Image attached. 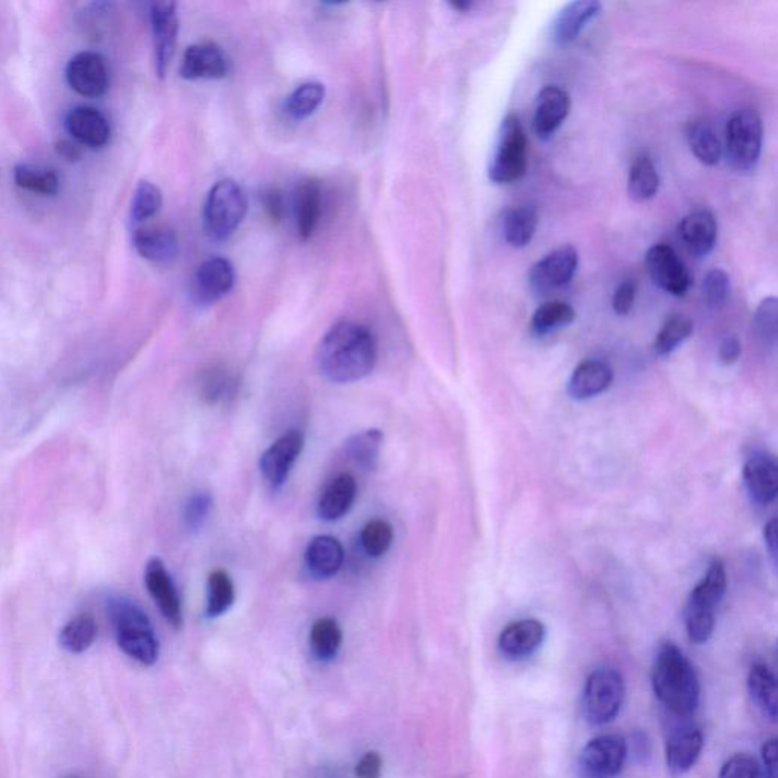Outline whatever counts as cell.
Segmentation results:
<instances>
[{"label": "cell", "instance_id": "6da1fadb", "mask_svg": "<svg viewBox=\"0 0 778 778\" xmlns=\"http://www.w3.org/2000/svg\"><path fill=\"white\" fill-rule=\"evenodd\" d=\"M315 362L319 373L330 382L361 381L376 366V338L364 325L339 321L319 341Z\"/></svg>", "mask_w": 778, "mask_h": 778}, {"label": "cell", "instance_id": "7a4b0ae2", "mask_svg": "<svg viewBox=\"0 0 778 778\" xmlns=\"http://www.w3.org/2000/svg\"><path fill=\"white\" fill-rule=\"evenodd\" d=\"M653 688L658 701L678 717L693 715L700 705L701 684L697 670L686 654L670 642L661 645L654 658Z\"/></svg>", "mask_w": 778, "mask_h": 778}, {"label": "cell", "instance_id": "3957f363", "mask_svg": "<svg viewBox=\"0 0 778 778\" xmlns=\"http://www.w3.org/2000/svg\"><path fill=\"white\" fill-rule=\"evenodd\" d=\"M107 612L121 651L143 666L157 664V636L142 606L125 596H113L107 602Z\"/></svg>", "mask_w": 778, "mask_h": 778}, {"label": "cell", "instance_id": "277c9868", "mask_svg": "<svg viewBox=\"0 0 778 778\" xmlns=\"http://www.w3.org/2000/svg\"><path fill=\"white\" fill-rule=\"evenodd\" d=\"M727 590V570L722 561L710 565L708 573L690 593L686 605V632L695 645L708 644L715 632L716 609Z\"/></svg>", "mask_w": 778, "mask_h": 778}, {"label": "cell", "instance_id": "5b68a950", "mask_svg": "<svg viewBox=\"0 0 778 778\" xmlns=\"http://www.w3.org/2000/svg\"><path fill=\"white\" fill-rule=\"evenodd\" d=\"M764 145V123L753 109H741L730 116L725 125V145L722 153L728 166L739 174L757 169Z\"/></svg>", "mask_w": 778, "mask_h": 778}, {"label": "cell", "instance_id": "8992f818", "mask_svg": "<svg viewBox=\"0 0 778 778\" xmlns=\"http://www.w3.org/2000/svg\"><path fill=\"white\" fill-rule=\"evenodd\" d=\"M528 166V138L521 118L508 113L498 128L489 177L496 185H511L524 177Z\"/></svg>", "mask_w": 778, "mask_h": 778}, {"label": "cell", "instance_id": "52a82bcc", "mask_svg": "<svg viewBox=\"0 0 778 778\" xmlns=\"http://www.w3.org/2000/svg\"><path fill=\"white\" fill-rule=\"evenodd\" d=\"M245 191L238 183L222 179L211 187L205 205V229L215 241H227L245 218Z\"/></svg>", "mask_w": 778, "mask_h": 778}, {"label": "cell", "instance_id": "ba28073f", "mask_svg": "<svg viewBox=\"0 0 778 778\" xmlns=\"http://www.w3.org/2000/svg\"><path fill=\"white\" fill-rule=\"evenodd\" d=\"M625 698V681L613 668L590 673L582 693V710L589 724L606 725L620 715Z\"/></svg>", "mask_w": 778, "mask_h": 778}, {"label": "cell", "instance_id": "9c48e42d", "mask_svg": "<svg viewBox=\"0 0 778 778\" xmlns=\"http://www.w3.org/2000/svg\"><path fill=\"white\" fill-rule=\"evenodd\" d=\"M628 759V744L620 734H604L585 745L580 756L582 778H614Z\"/></svg>", "mask_w": 778, "mask_h": 778}, {"label": "cell", "instance_id": "30bf717a", "mask_svg": "<svg viewBox=\"0 0 778 778\" xmlns=\"http://www.w3.org/2000/svg\"><path fill=\"white\" fill-rule=\"evenodd\" d=\"M578 251L572 245L561 246L546 254L541 261L530 266L528 283L530 291L537 297L554 293L572 281L578 270Z\"/></svg>", "mask_w": 778, "mask_h": 778}, {"label": "cell", "instance_id": "8fae6325", "mask_svg": "<svg viewBox=\"0 0 778 778\" xmlns=\"http://www.w3.org/2000/svg\"><path fill=\"white\" fill-rule=\"evenodd\" d=\"M645 263L649 277L665 293L676 297H684L689 293L692 274L672 246L657 243L646 253Z\"/></svg>", "mask_w": 778, "mask_h": 778}, {"label": "cell", "instance_id": "7c38bea8", "mask_svg": "<svg viewBox=\"0 0 778 778\" xmlns=\"http://www.w3.org/2000/svg\"><path fill=\"white\" fill-rule=\"evenodd\" d=\"M305 447V435L300 430H287L263 452L261 472L271 489H282L289 478L291 470Z\"/></svg>", "mask_w": 778, "mask_h": 778}, {"label": "cell", "instance_id": "4fadbf2b", "mask_svg": "<svg viewBox=\"0 0 778 778\" xmlns=\"http://www.w3.org/2000/svg\"><path fill=\"white\" fill-rule=\"evenodd\" d=\"M145 585L167 624L173 625L175 629L182 628L183 606L178 590L173 577L167 572L165 562L157 557L147 561Z\"/></svg>", "mask_w": 778, "mask_h": 778}, {"label": "cell", "instance_id": "5bb4252c", "mask_svg": "<svg viewBox=\"0 0 778 778\" xmlns=\"http://www.w3.org/2000/svg\"><path fill=\"white\" fill-rule=\"evenodd\" d=\"M66 78L72 89L86 98H99L106 95L110 86L106 59L95 52L75 55L67 64Z\"/></svg>", "mask_w": 778, "mask_h": 778}, {"label": "cell", "instance_id": "9a60e30c", "mask_svg": "<svg viewBox=\"0 0 778 778\" xmlns=\"http://www.w3.org/2000/svg\"><path fill=\"white\" fill-rule=\"evenodd\" d=\"M153 26L155 69L160 78H165L177 46L178 15L173 2H155L151 6Z\"/></svg>", "mask_w": 778, "mask_h": 778}, {"label": "cell", "instance_id": "2e32d148", "mask_svg": "<svg viewBox=\"0 0 778 778\" xmlns=\"http://www.w3.org/2000/svg\"><path fill=\"white\" fill-rule=\"evenodd\" d=\"M570 113V96L558 86H546L537 95L533 128L541 141H549Z\"/></svg>", "mask_w": 778, "mask_h": 778}, {"label": "cell", "instance_id": "e0dca14e", "mask_svg": "<svg viewBox=\"0 0 778 778\" xmlns=\"http://www.w3.org/2000/svg\"><path fill=\"white\" fill-rule=\"evenodd\" d=\"M234 270L227 259L211 257L201 263L194 278V294L202 305H213L233 289Z\"/></svg>", "mask_w": 778, "mask_h": 778}, {"label": "cell", "instance_id": "ac0fdd59", "mask_svg": "<svg viewBox=\"0 0 778 778\" xmlns=\"http://www.w3.org/2000/svg\"><path fill=\"white\" fill-rule=\"evenodd\" d=\"M744 481L749 496L759 505H769L778 493V465L776 458L766 452H756L744 467Z\"/></svg>", "mask_w": 778, "mask_h": 778}, {"label": "cell", "instance_id": "d6986e66", "mask_svg": "<svg viewBox=\"0 0 778 778\" xmlns=\"http://www.w3.org/2000/svg\"><path fill=\"white\" fill-rule=\"evenodd\" d=\"M229 74V59L213 43H198L187 47L179 75L185 79H221Z\"/></svg>", "mask_w": 778, "mask_h": 778}, {"label": "cell", "instance_id": "ffe728a7", "mask_svg": "<svg viewBox=\"0 0 778 778\" xmlns=\"http://www.w3.org/2000/svg\"><path fill=\"white\" fill-rule=\"evenodd\" d=\"M545 637L546 628L540 621H517L506 626L498 636V651L508 660H524L537 653Z\"/></svg>", "mask_w": 778, "mask_h": 778}, {"label": "cell", "instance_id": "44dd1931", "mask_svg": "<svg viewBox=\"0 0 778 778\" xmlns=\"http://www.w3.org/2000/svg\"><path fill=\"white\" fill-rule=\"evenodd\" d=\"M704 748V736L693 725H681L666 741V764L670 771L684 774L695 766Z\"/></svg>", "mask_w": 778, "mask_h": 778}, {"label": "cell", "instance_id": "7402d4cb", "mask_svg": "<svg viewBox=\"0 0 778 778\" xmlns=\"http://www.w3.org/2000/svg\"><path fill=\"white\" fill-rule=\"evenodd\" d=\"M678 234L686 249L695 257H705L715 249L717 223L715 215L708 209H698L681 219Z\"/></svg>", "mask_w": 778, "mask_h": 778}, {"label": "cell", "instance_id": "603a6c76", "mask_svg": "<svg viewBox=\"0 0 778 778\" xmlns=\"http://www.w3.org/2000/svg\"><path fill=\"white\" fill-rule=\"evenodd\" d=\"M598 0H577L561 8L552 25V39L558 46H568L580 37L585 26L601 14Z\"/></svg>", "mask_w": 778, "mask_h": 778}, {"label": "cell", "instance_id": "cb8c5ba5", "mask_svg": "<svg viewBox=\"0 0 778 778\" xmlns=\"http://www.w3.org/2000/svg\"><path fill=\"white\" fill-rule=\"evenodd\" d=\"M67 131L79 143L89 147H103L110 142L111 127L109 119L101 111L91 107H78L67 114Z\"/></svg>", "mask_w": 778, "mask_h": 778}, {"label": "cell", "instance_id": "d4e9b609", "mask_svg": "<svg viewBox=\"0 0 778 778\" xmlns=\"http://www.w3.org/2000/svg\"><path fill=\"white\" fill-rule=\"evenodd\" d=\"M358 496L357 479L350 473L338 474L327 484L318 502V516L325 522H337L346 516Z\"/></svg>", "mask_w": 778, "mask_h": 778}, {"label": "cell", "instance_id": "484cf974", "mask_svg": "<svg viewBox=\"0 0 778 778\" xmlns=\"http://www.w3.org/2000/svg\"><path fill=\"white\" fill-rule=\"evenodd\" d=\"M613 383V370L602 361H585L574 369L569 379V396L574 401H589L600 396Z\"/></svg>", "mask_w": 778, "mask_h": 778}, {"label": "cell", "instance_id": "4316f807", "mask_svg": "<svg viewBox=\"0 0 778 778\" xmlns=\"http://www.w3.org/2000/svg\"><path fill=\"white\" fill-rule=\"evenodd\" d=\"M322 213L321 185L307 179L297 187L294 195V215L297 231L303 241L314 237Z\"/></svg>", "mask_w": 778, "mask_h": 778}, {"label": "cell", "instance_id": "83f0119b", "mask_svg": "<svg viewBox=\"0 0 778 778\" xmlns=\"http://www.w3.org/2000/svg\"><path fill=\"white\" fill-rule=\"evenodd\" d=\"M344 558L341 541L332 536L314 537L305 552L307 568L318 578H330L337 574L344 565Z\"/></svg>", "mask_w": 778, "mask_h": 778}, {"label": "cell", "instance_id": "f1b7e54d", "mask_svg": "<svg viewBox=\"0 0 778 778\" xmlns=\"http://www.w3.org/2000/svg\"><path fill=\"white\" fill-rule=\"evenodd\" d=\"M134 246L146 261L174 262L178 255V239L174 231L165 229H139L134 233Z\"/></svg>", "mask_w": 778, "mask_h": 778}, {"label": "cell", "instance_id": "f546056e", "mask_svg": "<svg viewBox=\"0 0 778 778\" xmlns=\"http://www.w3.org/2000/svg\"><path fill=\"white\" fill-rule=\"evenodd\" d=\"M749 695L757 709L771 722L778 717V684L774 670L764 664L754 665L748 673Z\"/></svg>", "mask_w": 778, "mask_h": 778}, {"label": "cell", "instance_id": "4dcf8cb0", "mask_svg": "<svg viewBox=\"0 0 778 778\" xmlns=\"http://www.w3.org/2000/svg\"><path fill=\"white\" fill-rule=\"evenodd\" d=\"M538 210L536 206L513 207L504 217V237L514 249H525L536 237Z\"/></svg>", "mask_w": 778, "mask_h": 778}, {"label": "cell", "instance_id": "1f68e13d", "mask_svg": "<svg viewBox=\"0 0 778 778\" xmlns=\"http://www.w3.org/2000/svg\"><path fill=\"white\" fill-rule=\"evenodd\" d=\"M686 135H688L690 151L700 160L702 165L715 166L720 163L722 157L721 141L709 122H690Z\"/></svg>", "mask_w": 778, "mask_h": 778}, {"label": "cell", "instance_id": "d6a6232c", "mask_svg": "<svg viewBox=\"0 0 778 778\" xmlns=\"http://www.w3.org/2000/svg\"><path fill=\"white\" fill-rule=\"evenodd\" d=\"M660 189V175L648 155L634 160L628 174V195L633 201L646 202L656 197Z\"/></svg>", "mask_w": 778, "mask_h": 778}, {"label": "cell", "instance_id": "836d02e7", "mask_svg": "<svg viewBox=\"0 0 778 778\" xmlns=\"http://www.w3.org/2000/svg\"><path fill=\"white\" fill-rule=\"evenodd\" d=\"M383 434L379 429L351 435L346 441L344 452L354 464L365 470H374L381 458Z\"/></svg>", "mask_w": 778, "mask_h": 778}, {"label": "cell", "instance_id": "e575fe53", "mask_svg": "<svg viewBox=\"0 0 778 778\" xmlns=\"http://www.w3.org/2000/svg\"><path fill=\"white\" fill-rule=\"evenodd\" d=\"M574 309L565 302H548L538 307L530 318V332L534 337H546L565 329L574 321Z\"/></svg>", "mask_w": 778, "mask_h": 778}, {"label": "cell", "instance_id": "d590c367", "mask_svg": "<svg viewBox=\"0 0 778 778\" xmlns=\"http://www.w3.org/2000/svg\"><path fill=\"white\" fill-rule=\"evenodd\" d=\"M237 386V379L221 365H211L202 371L198 382L199 396L207 405H218L233 397Z\"/></svg>", "mask_w": 778, "mask_h": 778}, {"label": "cell", "instance_id": "8d00e7d4", "mask_svg": "<svg viewBox=\"0 0 778 778\" xmlns=\"http://www.w3.org/2000/svg\"><path fill=\"white\" fill-rule=\"evenodd\" d=\"M342 645V629L333 617H321L310 629V649L319 661H332Z\"/></svg>", "mask_w": 778, "mask_h": 778}, {"label": "cell", "instance_id": "74e56055", "mask_svg": "<svg viewBox=\"0 0 778 778\" xmlns=\"http://www.w3.org/2000/svg\"><path fill=\"white\" fill-rule=\"evenodd\" d=\"M98 625L90 614H79L67 622L59 633V645L70 654H83L95 644Z\"/></svg>", "mask_w": 778, "mask_h": 778}, {"label": "cell", "instance_id": "f35d334b", "mask_svg": "<svg viewBox=\"0 0 778 778\" xmlns=\"http://www.w3.org/2000/svg\"><path fill=\"white\" fill-rule=\"evenodd\" d=\"M234 598H237V593H234L230 574L222 569L213 570L207 580V617L217 620L229 612L231 605L234 604Z\"/></svg>", "mask_w": 778, "mask_h": 778}, {"label": "cell", "instance_id": "ab89813d", "mask_svg": "<svg viewBox=\"0 0 778 778\" xmlns=\"http://www.w3.org/2000/svg\"><path fill=\"white\" fill-rule=\"evenodd\" d=\"M326 98V87L321 83L302 84L287 96L286 113L295 121L309 118L319 109Z\"/></svg>", "mask_w": 778, "mask_h": 778}, {"label": "cell", "instance_id": "60d3db41", "mask_svg": "<svg viewBox=\"0 0 778 778\" xmlns=\"http://www.w3.org/2000/svg\"><path fill=\"white\" fill-rule=\"evenodd\" d=\"M693 333V321L686 315L677 314L666 319L664 327L654 341V351L658 357H668L683 344Z\"/></svg>", "mask_w": 778, "mask_h": 778}, {"label": "cell", "instance_id": "b9f144b4", "mask_svg": "<svg viewBox=\"0 0 778 778\" xmlns=\"http://www.w3.org/2000/svg\"><path fill=\"white\" fill-rule=\"evenodd\" d=\"M394 540L393 526L383 518H373L362 528L361 545L366 556L379 558L388 552Z\"/></svg>", "mask_w": 778, "mask_h": 778}, {"label": "cell", "instance_id": "7bdbcfd3", "mask_svg": "<svg viewBox=\"0 0 778 778\" xmlns=\"http://www.w3.org/2000/svg\"><path fill=\"white\" fill-rule=\"evenodd\" d=\"M162 205V190L153 183L141 182L135 187L133 202H131V219L135 223L145 222L158 213Z\"/></svg>", "mask_w": 778, "mask_h": 778}, {"label": "cell", "instance_id": "ee69618b", "mask_svg": "<svg viewBox=\"0 0 778 778\" xmlns=\"http://www.w3.org/2000/svg\"><path fill=\"white\" fill-rule=\"evenodd\" d=\"M15 185L22 189L35 191L42 195H55L59 190L58 175L52 171L39 173L28 166H18L14 169Z\"/></svg>", "mask_w": 778, "mask_h": 778}, {"label": "cell", "instance_id": "f6af8a7d", "mask_svg": "<svg viewBox=\"0 0 778 778\" xmlns=\"http://www.w3.org/2000/svg\"><path fill=\"white\" fill-rule=\"evenodd\" d=\"M777 317L778 302L776 297L765 298L754 314V327L757 335L766 344L776 347L777 344Z\"/></svg>", "mask_w": 778, "mask_h": 778}, {"label": "cell", "instance_id": "bcb514c9", "mask_svg": "<svg viewBox=\"0 0 778 778\" xmlns=\"http://www.w3.org/2000/svg\"><path fill=\"white\" fill-rule=\"evenodd\" d=\"M732 282L724 270L715 269L709 271L702 282V297L710 309H717L727 302Z\"/></svg>", "mask_w": 778, "mask_h": 778}, {"label": "cell", "instance_id": "7dc6e473", "mask_svg": "<svg viewBox=\"0 0 778 778\" xmlns=\"http://www.w3.org/2000/svg\"><path fill=\"white\" fill-rule=\"evenodd\" d=\"M211 506H213V498L209 493L191 494L185 506V513H183V521H185L186 529L189 533H199L202 529L209 518Z\"/></svg>", "mask_w": 778, "mask_h": 778}, {"label": "cell", "instance_id": "c3c4849f", "mask_svg": "<svg viewBox=\"0 0 778 778\" xmlns=\"http://www.w3.org/2000/svg\"><path fill=\"white\" fill-rule=\"evenodd\" d=\"M760 766L747 753L736 754L722 766L720 778H759Z\"/></svg>", "mask_w": 778, "mask_h": 778}, {"label": "cell", "instance_id": "681fc988", "mask_svg": "<svg viewBox=\"0 0 778 778\" xmlns=\"http://www.w3.org/2000/svg\"><path fill=\"white\" fill-rule=\"evenodd\" d=\"M637 285L636 282L625 281L616 287L613 295L614 313L624 317L632 313L634 302H636Z\"/></svg>", "mask_w": 778, "mask_h": 778}, {"label": "cell", "instance_id": "f907efd6", "mask_svg": "<svg viewBox=\"0 0 778 778\" xmlns=\"http://www.w3.org/2000/svg\"><path fill=\"white\" fill-rule=\"evenodd\" d=\"M382 757L376 752L366 753L357 765L358 778H381L382 776Z\"/></svg>", "mask_w": 778, "mask_h": 778}, {"label": "cell", "instance_id": "816d5d0a", "mask_svg": "<svg viewBox=\"0 0 778 778\" xmlns=\"http://www.w3.org/2000/svg\"><path fill=\"white\" fill-rule=\"evenodd\" d=\"M777 739L765 742L761 748V766L759 778H777Z\"/></svg>", "mask_w": 778, "mask_h": 778}, {"label": "cell", "instance_id": "f5cc1de1", "mask_svg": "<svg viewBox=\"0 0 778 778\" xmlns=\"http://www.w3.org/2000/svg\"><path fill=\"white\" fill-rule=\"evenodd\" d=\"M263 206H265L266 213L273 221H281L283 213H285V202H283V197L281 190L270 189L263 191Z\"/></svg>", "mask_w": 778, "mask_h": 778}, {"label": "cell", "instance_id": "db71d44e", "mask_svg": "<svg viewBox=\"0 0 778 778\" xmlns=\"http://www.w3.org/2000/svg\"><path fill=\"white\" fill-rule=\"evenodd\" d=\"M742 353V344L739 338L734 337V335H728L727 338L722 339L720 347V359L722 364L733 365L734 362L739 361Z\"/></svg>", "mask_w": 778, "mask_h": 778}, {"label": "cell", "instance_id": "11a10c76", "mask_svg": "<svg viewBox=\"0 0 778 778\" xmlns=\"http://www.w3.org/2000/svg\"><path fill=\"white\" fill-rule=\"evenodd\" d=\"M765 543L766 549H768L769 556L772 558L774 566L777 565V518H772L768 525L765 526Z\"/></svg>", "mask_w": 778, "mask_h": 778}, {"label": "cell", "instance_id": "9f6ffc18", "mask_svg": "<svg viewBox=\"0 0 778 778\" xmlns=\"http://www.w3.org/2000/svg\"><path fill=\"white\" fill-rule=\"evenodd\" d=\"M55 150H57L59 157L67 160V162H78L83 155L77 143L70 141H59Z\"/></svg>", "mask_w": 778, "mask_h": 778}, {"label": "cell", "instance_id": "6f0895ef", "mask_svg": "<svg viewBox=\"0 0 778 778\" xmlns=\"http://www.w3.org/2000/svg\"><path fill=\"white\" fill-rule=\"evenodd\" d=\"M450 6H452L454 8V10L460 11V13H467V11H469L470 8L473 7V3L472 2H461V0H460V2H452V3H450Z\"/></svg>", "mask_w": 778, "mask_h": 778}]
</instances>
